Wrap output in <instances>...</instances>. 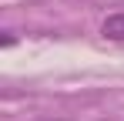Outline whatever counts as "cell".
<instances>
[{"label":"cell","instance_id":"obj_1","mask_svg":"<svg viewBox=\"0 0 124 121\" xmlns=\"http://www.w3.org/2000/svg\"><path fill=\"white\" fill-rule=\"evenodd\" d=\"M101 37L111 40V44H124V10H121V14L104 17V24H101Z\"/></svg>","mask_w":124,"mask_h":121}]
</instances>
